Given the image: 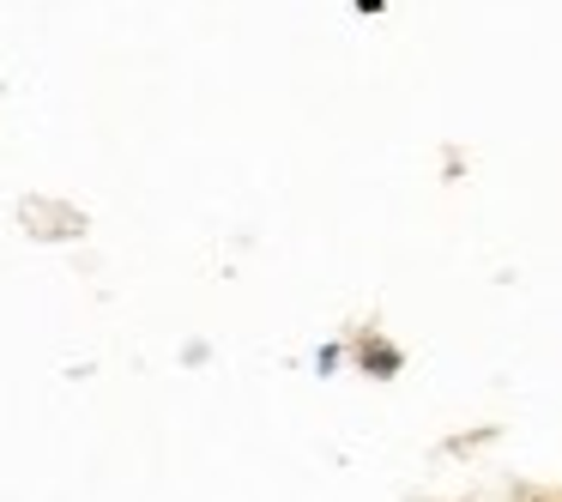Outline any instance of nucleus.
<instances>
[{
    "label": "nucleus",
    "mask_w": 562,
    "mask_h": 502,
    "mask_svg": "<svg viewBox=\"0 0 562 502\" xmlns=\"http://www.w3.org/2000/svg\"><path fill=\"white\" fill-rule=\"evenodd\" d=\"M339 364H345V352H339V345H321V352H315V369H321V376H333Z\"/></svg>",
    "instance_id": "2"
},
{
    "label": "nucleus",
    "mask_w": 562,
    "mask_h": 502,
    "mask_svg": "<svg viewBox=\"0 0 562 502\" xmlns=\"http://www.w3.org/2000/svg\"><path fill=\"white\" fill-rule=\"evenodd\" d=\"M0 91H7V86H0Z\"/></svg>",
    "instance_id": "4"
},
{
    "label": "nucleus",
    "mask_w": 562,
    "mask_h": 502,
    "mask_svg": "<svg viewBox=\"0 0 562 502\" xmlns=\"http://www.w3.org/2000/svg\"><path fill=\"white\" fill-rule=\"evenodd\" d=\"M357 364H363V376L393 381L405 369V352H400V345H387V339H363V345H357Z\"/></svg>",
    "instance_id": "1"
},
{
    "label": "nucleus",
    "mask_w": 562,
    "mask_h": 502,
    "mask_svg": "<svg viewBox=\"0 0 562 502\" xmlns=\"http://www.w3.org/2000/svg\"><path fill=\"white\" fill-rule=\"evenodd\" d=\"M357 13H369V19H375V13H387V0H357Z\"/></svg>",
    "instance_id": "3"
}]
</instances>
